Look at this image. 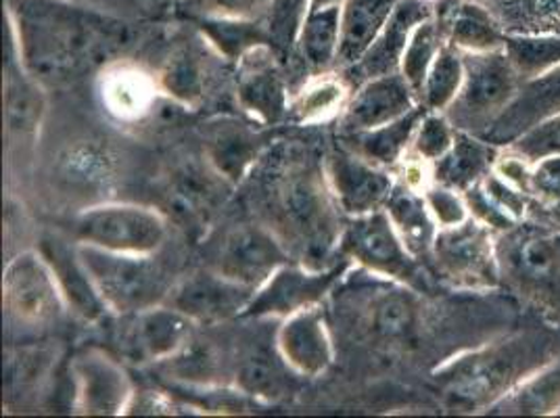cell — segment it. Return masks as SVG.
Segmentation results:
<instances>
[{"mask_svg":"<svg viewBox=\"0 0 560 418\" xmlns=\"http://www.w3.org/2000/svg\"><path fill=\"white\" fill-rule=\"evenodd\" d=\"M151 94L153 86L147 82V78L142 73L128 71L112 73L103 89L105 103L119 117L139 116L142 109H147Z\"/></svg>","mask_w":560,"mask_h":418,"instance_id":"obj_45","label":"cell"},{"mask_svg":"<svg viewBox=\"0 0 560 418\" xmlns=\"http://www.w3.org/2000/svg\"><path fill=\"white\" fill-rule=\"evenodd\" d=\"M422 195L427 199V206L431 209L435 222L440 224V229L463 224L465 220L470 218L465 193H460L456 188L438 185V183L431 181V185L422 188Z\"/></svg>","mask_w":560,"mask_h":418,"instance_id":"obj_48","label":"cell"},{"mask_svg":"<svg viewBox=\"0 0 560 418\" xmlns=\"http://www.w3.org/2000/svg\"><path fill=\"white\" fill-rule=\"evenodd\" d=\"M40 256L47 259L48 268L59 285V291L71 312L84 323H101L112 312L101 298L93 277L89 275L78 243L70 245L63 236L45 233L38 243Z\"/></svg>","mask_w":560,"mask_h":418,"instance_id":"obj_19","label":"cell"},{"mask_svg":"<svg viewBox=\"0 0 560 418\" xmlns=\"http://www.w3.org/2000/svg\"><path fill=\"white\" fill-rule=\"evenodd\" d=\"M481 2H486V4H498V2H502V0H481Z\"/></svg>","mask_w":560,"mask_h":418,"instance_id":"obj_52","label":"cell"},{"mask_svg":"<svg viewBox=\"0 0 560 418\" xmlns=\"http://www.w3.org/2000/svg\"><path fill=\"white\" fill-rule=\"evenodd\" d=\"M532 197L536 204L560 201V155H552V158L534 163Z\"/></svg>","mask_w":560,"mask_h":418,"instance_id":"obj_50","label":"cell"},{"mask_svg":"<svg viewBox=\"0 0 560 418\" xmlns=\"http://www.w3.org/2000/svg\"><path fill=\"white\" fill-rule=\"evenodd\" d=\"M422 305L419 291L396 282L373 302L371 330L374 337L389 344H410L419 335Z\"/></svg>","mask_w":560,"mask_h":418,"instance_id":"obj_32","label":"cell"},{"mask_svg":"<svg viewBox=\"0 0 560 418\" xmlns=\"http://www.w3.org/2000/svg\"><path fill=\"white\" fill-rule=\"evenodd\" d=\"M491 9L506 34H560V0H502Z\"/></svg>","mask_w":560,"mask_h":418,"instance_id":"obj_39","label":"cell"},{"mask_svg":"<svg viewBox=\"0 0 560 418\" xmlns=\"http://www.w3.org/2000/svg\"><path fill=\"white\" fill-rule=\"evenodd\" d=\"M229 183L211 167L190 162L176 167L164 188L165 208L185 229H201L210 222L220 204H224V188Z\"/></svg>","mask_w":560,"mask_h":418,"instance_id":"obj_21","label":"cell"},{"mask_svg":"<svg viewBox=\"0 0 560 418\" xmlns=\"http://www.w3.org/2000/svg\"><path fill=\"white\" fill-rule=\"evenodd\" d=\"M272 213L279 236L300 264L312 270L327 268L325 259L339 247L343 227L330 193L327 172L312 162H293L275 183Z\"/></svg>","mask_w":560,"mask_h":418,"instance_id":"obj_3","label":"cell"},{"mask_svg":"<svg viewBox=\"0 0 560 418\" xmlns=\"http://www.w3.org/2000/svg\"><path fill=\"white\" fill-rule=\"evenodd\" d=\"M433 18L442 25L447 45L463 53L498 50L506 43V30L481 0H435Z\"/></svg>","mask_w":560,"mask_h":418,"instance_id":"obj_24","label":"cell"},{"mask_svg":"<svg viewBox=\"0 0 560 418\" xmlns=\"http://www.w3.org/2000/svg\"><path fill=\"white\" fill-rule=\"evenodd\" d=\"M341 43V7L310 11L298 38L300 57L314 71H325L337 63Z\"/></svg>","mask_w":560,"mask_h":418,"instance_id":"obj_34","label":"cell"},{"mask_svg":"<svg viewBox=\"0 0 560 418\" xmlns=\"http://www.w3.org/2000/svg\"><path fill=\"white\" fill-rule=\"evenodd\" d=\"M498 153L500 149L488 140L458 130L452 149L431 165V181L467 193L490 174Z\"/></svg>","mask_w":560,"mask_h":418,"instance_id":"obj_28","label":"cell"},{"mask_svg":"<svg viewBox=\"0 0 560 418\" xmlns=\"http://www.w3.org/2000/svg\"><path fill=\"white\" fill-rule=\"evenodd\" d=\"M195 328L187 314L170 303L140 310L128 314V325L119 337L121 353L135 364L165 362L195 337Z\"/></svg>","mask_w":560,"mask_h":418,"instance_id":"obj_14","label":"cell"},{"mask_svg":"<svg viewBox=\"0 0 560 418\" xmlns=\"http://www.w3.org/2000/svg\"><path fill=\"white\" fill-rule=\"evenodd\" d=\"M266 137L238 121H218L206 135V160L229 183L238 185L261 158Z\"/></svg>","mask_w":560,"mask_h":418,"instance_id":"obj_27","label":"cell"},{"mask_svg":"<svg viewBox=\"0 0 560 418\" xmlns=\"http://www.w3.org/2000/svg\"><path fill=\"white\" fill-rule=\"evenodd\" d=\"M256 289L231 280L218 270L192 272L178 280L165 303L187 314L197 326H218L243 318Z\"/></svg>","mask_w":560,"mask_h":418,"instance_id":"obj_13","label":"cell"},{"mask_svg":"<svg viewBox=\"0 0 560 418\" xmlns=\"http://www.w3.org/2000/svg\"><path fill=\"white\" fill-rule=\"evenodd\" d=\"M504 149H511L513 153L521 155L529 163L560 155V114L552 119H546L544 124H539L534 130H529L527 135H523L521 139L514 140L513 144Z\"/></svg>","mask_w":560,"mask_h":418,"instance_id":"obj_47","label":"cell"},{"mask_svg":"<svg viewBox=\"0 0 560 418\" xmlns=\"http://www.w3.org/2000/svg\"><path fill=\"white\" fill-rule=\"evenodd\" d=\"M277 346L284 362L300 376H320L332 367L335 348L320 305L300 310L277 330Z\"/></svg>","mask_w":560,"mask_h":418,"instance_id":"obj_23","label":"cell"},{"mask_svg":"<svg viewBox=\"0 0 560 418\" xmlns=\"http://www.w3.org/2000/svg\"><path fill=\"white\" fill-rule=\"evenodd\" d=\"M429 259L435 275L454 289L468 293L502 289L498 234L472 216L463 224L440 229Z\"/></svg>","mask_w":560,"mask_h":418,"instance_id":"obj_7","label":"cell"},{"mask_svg":"<svg viewBox=\"0 0 560 418\" xmlns=\"http://www.w3.org/2000/svg\"><path fill=\"white\" fill-rule=\"evenodd\" d=\"M429 109L419 105L410 114L366 132L348 135V149L381 167H394L410 151L420 119Z\"/></svg>","mask_w":560,"mask_h":418,"instance_id":"obj_33","label":"cell"},{"mask_svg":"<svg viewBox=\"0 0 560 418\" xmlns=\"http://www.w3.org/2000/svg\"><path fill=\"white\" fill-rule=\"evenodd\" d=\"M75 399L84 415H119L132 399L126 372L112 358L86 351L73 364Z\"/></svg>","mask_w":560,"mask_h":418,"instance_id":"obj_25","label":"cell"},{"mask_svg":"<svg viewBox=\"0 0 560 418\" xmlns=\"http://www.w3.org/2000/svg\"><path fill=\"white\" fill-rule=\"evenodd\" d=\"M560 353V335L548 326H525L454 356L433 374L445 406L454 413H488L529 374Z\"/></svg>","mask_w":560,"mask_h":418,"instance_id":"obj_2","label":"cell"},{"mask_svg":"<svg viewBox=\"0 0 560 418\" xmlns=\"http://www.w3.org/2000/svg\"><path fill=\"white\" fill-rule=\"evenodd\" d=\"M287 264H291V249L277 231L238 224L224 236L213 270L257 291Z\"/></svg>","mask_w":560,"mask_h":418,"instance_id":"obj_11","label":"cell"},{"mask_svg":"<svg viewBox=\"0 0 560 418\" xmlns=\"http://www.w3.org/2000/svg\"><path fill=\"white\" fill-rule=\"evenodd\" d=\"M431 2H435V0H431Z\"/></svg>","mask_w":560,"mask_h":418,"instance_id":"obj_53","label":"cell"},{"mask_svg":"<svg viewBox=\"0 0 560 418\" xmlns=\"http://www.w3.org/2000/svg\"><path fill=\"white\" fill-rule=\"evenodd\" d=\"M559 114L560 66L534 80H525L513 103L491 124L490 130L481 139L488 140L498 149H504L546 119H552Z\"/></svg>","mask_w":560,"mask_h":418,"instance_id":"obj_22","label":"cell"},{"mask_svg":"<svg viewBox=\"0 0 560 418\" xmlns=\"http://www.w3.org/2000/svg\"><path fill=\"white\" fill-rule=\"evenodd\" d=\"M339 254L362 264L378 277L412 287L419 293L429 289V275L399 239L385 208L358 216L343 227Z\"/></svg>","mask_w":560,"mask_h":418,"instance_id":"obj_8","label":"cell"},{"mask_svg":"<svg viewBox=\"0 0 560 418\" xmlns=\"http://www.w3.org/2000/svg\"><path fill=\"white\" fill-rule=\"evenodd\" d=\"M346 266L348 264H332L323 270L305 268L304 264L282 266L272 279L257 289L243 318H287L300 310L318 305L341 279Z\"/></svg>","mask_w":560,"mask_h":418,"instance_id":"obj_12","label":"cell"},{"mask_svg":"<svg viewBox=\"0 0 560 418\" xmlns=\"http://www.w3.org/2000/svg\"><path fill=\"white\" fill-rule=\"evenodd\" d=\"M465 82V55L452 45H444L435 57L424 86L420 91V105L429 112H442L454 103Z\"/></svg>","mask_w":560,"mask_h":418,"instance_id":"obj_38","label":"cell"},{"mask_svg":"<svg viewBox=\"0 0 560 418\" xmlns=\"http://www.w3.org/2000/svg\"><path fill=\"white\" fill-rule=\"evenodd\" d=\"M40 86L43 84L22 66L13 43L9 40L4 68V124L11 142H27L36 137L47 109Z\"/></svg>","mask_w":560,"mask_h":418,"instance_id":"obj_26","label":"cell"},{"mask_svg":"<svg viewBox=\"0 0 560 418\" xmlns=\"http://www.w3.org/2000/svg\"><path fill=\"white\" fill-rule=\"evenodd\" d=\"M312 0H270L266 25L270 45L280 57L291 55L298 48V38L310 13Z\"/></svg>","mask_w":560,"mask_h":418,"instance_id":"obj_44","label":"cell"},{"mask_svg":"<svg viewBox=\"0 0 560 418\" xmlns=\"http://www.w3.org/2000/svg\"><path fill=\"white\" fill-rule=\"evenodd\" d=\"M2 302L9 318L27 328L57 325L68 307L40 252H24L7 264Z\"/></svg>","mask_w":560,"mask_h":418,"instance_id":"obj_10","label":"cell"},{"mask_svg":"<svg viewBox=\"0 0 560 418\" xmlns=\"http://www.w3.org/2000/svg\"><path fill=\"white\" fill-rule=\"evenodd\" d=\"M89 275L101 298L119 316L165 303L174 289L172 270L155 254H116L78 243Z\"/></svg>","mask_w":560,"mask_h":418,"instance_id":"obj_5","label":"cell"},{"mask_svg":"<svg viewBox=\"0 0 560 418\" xmlns=\"http://www.w3.org/2000/svg\"><path fill=\"white\" fill-rule=\"evenodd\" d=\"M325 172L337 206L351 218L385 208L396 186L387 167L369 162L350 149L332 151L328 155Z\"/></svg>","mask_w":560,"mask_h":418,"instance_id":"obj_15","label":"cell"},{"mask_svg":"<svg viewBox=\"0 0 560 418\" xmlns=\"http://www.w3.org/2000/svg\"><path fill=\"white\" fill-rule=\"evenodd\" d=\"M199 30L211 47L229 59H241L245 53L259 45H270L266 20H229V18H201ZM272 47V45H270Z\"/></svg>","mask_w":560,"mask_h":418,"instance_id":"obj_36","label":"cell"},{"mask_svg":"<svg viewBox=\"0 0 560 418\" xmlns=\"http://www.w3.org/2000/svg\"><path fill=\"white\" fill-rule=\"evenodd\" d=\"M73 236L78 243L116 254H158L167 239V220L144 206L105 204L75 216Z\"/></svg>","mask_w":560,"mask_h":418,"instance_id":"obj_9","label":"cell"},{"mask_svg":"<svg viewBox=\"0 0 560 418\" xmlns=\"http://www.w3.org/2000/svg\"><path fill=\"white\" fill-rule=\"evenodd\" d=\"M343 0H312V7L310 11H316V9H328V7H341Z\"/></svg>","mask_w":560,"mask_h":418,"instance_id":"obj_51","label":"cell"},{"mask_svg":"<svg viewBox=\"0 0 560 418\" xmlns=\"http://www.w3.org/2000/svg\"><path fill=\"white\" fill-rule=\"evenodd\" d=\"M560 413V353L529 374L511 394L498 399L486 415L557 417Z\"/></svg>","mask_w":560,"mask_h":418,"instance_id":"obj_30","label":"cell"},{"mask_svg":"<svg viewBox=\"0 0 560 418\" xmlns=\"http://www.w3.org/2000/svg\"><path fill=\"white\" fill-rule=\"evenodd\" d=\"M444 45H447V40H445L442 25L438 24L435 18H429L427 22H422L415 30V34L410 38V45L401 57L399 73L406 78V82L412 86V91L419 94V101L420 91L424 86L429 70H431L435 57L440 55Z\"/></svg>","mask_w":560,"mask_h":418,"instance_id":"obj_41","label":"cell"},{"mask_svg":"<svg viewBox=\"0 0 560 418\" xmlns=\"http://www.w3.org/2000/svg\"><path fill=\"white\" fill-rule=\"evenodd\" d=\"M7 38L40 84H68L130 47L132 30L116 15L71 0H7Z\"/></svg>","mask_w":560,"mask_h":418,"instance_id":"obj_1","label":"cell"},{"mask_svg":"<svg viewBox=\"0 0 560 418\" xmlns=\"http://www.w3.org/2000/svg\"><path fill=\"white\" fill-rule=\"evenodd\" d=\"M504 50L521 80H534L560 66V34H506Z\"/></svg>","mask_w":560,"mask_h":418,"instance_id":"obj_40","label":"cell"},{"mask_svg":"<svg viewBox=\"0 0 560 418\" xmlns=\"http://www.w3.org/2000/svg\"><path fill=\"white\" fill-rule=\"evenodd\" d=\"M385 211L389 213L397 234L408 247V252L420 262L429 259L435 236L440 233V224L435 222L419 188L397 183L385 204Z\"/></svg>","mask_w":560,"mask_h":418,"instance_id":"obj_29","label":"cell"},{"mask_svg":"<svg viewBox=\"0 0 560 418\" xmlns=\"http://www.w3.org/2000/svg\"><path fill=\"white\" fill-rule=\"evenodd\" d=\"M201 18L266 20L270 0H187Z\"/></svg>","mask_w":560,"mask_h":418,"instance_id":"obj_49","label":"cell"},{"mask_svg":"<svg viewBox=\"0 0 560 418\" xmlns=\"http://www.w3.org/2000/svg\"><path fill=\"white\" fill-rule=\"evenodd\" d=\"M279 53L270 45H259L238 61L236 98L241 107L264 126H275L289 116L287 80L280 70Z\"/></svg>","mask_w":560,"mask_h":418,"instance_id":"obj_16","label":"cell"},{"mask_svg":"<svg viewBox=\"0 0 560 418\" xmlns=\"http://www.w3.org/2000/svg\"><path fill=\"white\" fill-rule=\"evenodd\" d=\"M559 415H560V413H559Z\"/></svg>","mask_w":560,"mask_h":418,"instance_id":"obj_54","label":"cell"},{"mask_svg":"<svg viewBox=\"0 0 560 418\" xmlns=\"http://www.w3.org/2000/svg\"><path fill=\"white\" fill-rule=\"evenodd\" d=\"M502 289L560 323V229L527 218L498 234Z\"/></svg>","mask_w":560,"mask_h":418,"instance_id":"obj_4","label":"cell"},{"mask_svg":"<svg viewBox=\"0 0 560 418\" xmlns=\"http://www.w3.org/2000/svg\"><path fill=\"white\" fill-rule=\"evenodd\" d=\"M170 374L190 385H215L222 376H233V360L215 348L211 341L192 337L176 356L165 360Z\"/></svg>","mask_w":560,"mask_h":418,"instance_id":"obj_35","label":"cell"},{"mask_svg":"<svg viewBox=\"0 0 560 418\" xmlns=\"http://www.w3.org/2000/svg\"><path fill=\"white\" fill-rule=\"evenodd\" d=\"M348 86L341 78H323L310 82L300 96L289 105V114L298 121H320L339 114L348 105Z\"/></svg>","mask_w":560,"mask_h":418,"instance_id":"obj_42","label":"cell"},{"mask_svg":"<svg viewBox=\"0 0 560 418\" xmlns=\"http://www.w3.org/2000/svg\"><path fill=\"white\" fill-rule=\"evenodd\" d=\"M397 4L399 0H343L341 43L337 55V63L341 68L348 70L366 53Z\"/></svg>","mask_w":560,"mask_h":418,"instance_id":"obj_31","label":"cell"},{"mask_svg":"<svg viewBox=\"0 0 560 418\" xmlns=\"http://www.w3.org/2000/svg\"><path fill=\"white\" fill-rule=\"evenodd\" d=\"M419 105V94L412 91V86L399 71L373 78L360 84L350 103L346 105L341 116V130L346 135L374 130L410 114Z\"/></svg>","mask_w":560,"mask_h":418,"instance_id":"obj_20","label":"cell"},{"mask_svg":"<svg viewBox=\"0 0 560 418\" xmlns=\"http://www.w3.org/2000/svg\"><path fill=\"white\" fill-rule=\"evenodd\" d=\"M160 86L183 105H197L206 94V68L192 47H176L160 71Z\"/></svg>","mask_w":560,"mask_h":418,"instance_id":"obj_37","label":"cell"},{"mask_svg":"<svg viewBox=\"0 0 560 418\" xmlns=\"http://www.w3.org/2000/svg\"><path fill=\"white\" fill-rule=\"evenodd\" d=\"M50 360L52 353L47 348L9 349L4 360V387L9 402L18 395H30V390L40 385Z\"/></svg>","mask_w":560,"mask_h":418,"instance_id":"obj_43","label":"cell"},{"mask_svg":"<svg viewBox=\"0 0 560 418\" xmlns=\"http://www.w3.org/2000/svg\"><path fill=\"white\" fill-rule=\"evenodd\" d=\"M456 132L458 130L452 126V121L445 114L427 112L420 119L410 151L419 158V162L433 165L452 149V144L456 140Z\"/></svg>","mask_w":560,"mask_h":418,"instance_id":"obj_46","label":"cell"},{"mask_svg":"<svg viewBox=\"0 0 560 418\" xmlns=\"http://www.w3.org/2000/svg\"><path fill=\"white\" fill-rule=\"evenodd\" d=\"M465 55V82L444 114L460 132L483 137L514 101L523 80L504 48Z\"/></svg>","mask_w":560,"mask_h":418,"instance_id":"obj_6","label":"cell"},{"mask_svg":"<svg viewBox=\"0 0 560 418\" xmlns=\"http://www.w3.org/2000/svg\"><path fill=\"white\" fill-rule=\"evenodd\" d=\"M295 376L300 374L280 356L277 335L252 333L234 353L233 379L238 394L279 402L291 394Z\"/></svg>","mask_w":560,"mask_h":418,"instance_id":"obj_17","label":"cell"},{"mask_svg":"<svg viewBox=\"0 0 560 418\" xmlns=\"http://www.w3.org/2000/svg\"><path fill=\"white\" fill-rule=\"evenodd\" d=\"M429 18H433L431 0H399L396 11L376 34L373 45L366 48V53L351 68H348L355 84L360 86L373 78L399 71L401 57L410 45L415 30Z\"/></svg>","mask_w":560,"mask_h":418,"instance_id":"obj_18","label":"cell"}]
</instances>
